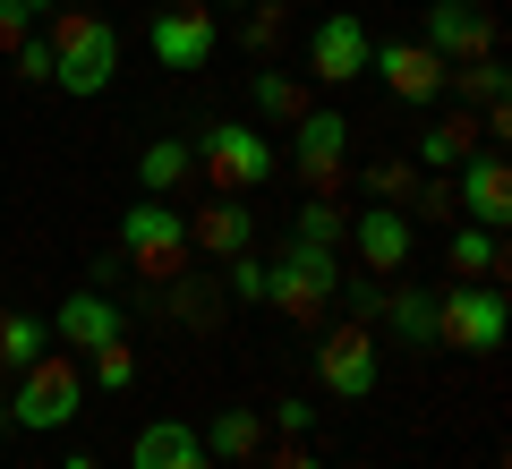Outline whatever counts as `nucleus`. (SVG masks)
<instances>
[{"mask_svg":"<svg viewBox=\"0 0 512 469\" xmlns=\"http://www.w3.org/2000/svg\"><path fill=\"white\" fill-rule=\"evenodd\" d=\"M52 86L60 94H103L111 77H120V26L103 18V9H52Z\"/></svg>","mask_w":512,"mask_h":469,"instance_id":"1","label":"nucleus"},{"mask_svg":"<svg viewBox=\"0 0 512 469\" xmlns=\"http://www.w3.org/2000/svg\"><path fill=\"white\" fill-rule=\"evenodd\" d=\"M427 52L444 60V69H461V60H495V9L487 0H427Z\"/></svg>","mask_w":512,"mask_h":469,"instance_id":"8","label":"nucleus"},{"mask_svg":"<svg viewBox=\"0 0 512 469\" xmlns=\"http://www.w3.org/2000/svg\"><path fill=\"white\" fill-rule=\"evenodd\" d=\"M333 282H342L333 248H308V239H291L282 256H265V307H274V316H291V325H325Z\"/></svg>","mask_w":512,"mask_h":469,"instance_id":"3","label":"nucleus"},{"mask_svg":"<svg viewBox=\"0 0 512 469\" xmlns=\"http://www.w3.org/2000/svg\"><path fill=\"white\" fill-rule=\"evenodd\" d=\"M350 248H359V273H402L410 265V214L402 205H367L350 222Z\"/></svg>","mask_w":512,"mask_h":469,"instance_id":"15","label":"nucleus"},{"mask_svg":"<svg viewBox=\"0 0 512 469\" xmlns=\"http://www.w3.org/2000/svg\"><path fill=\"white\" fill-rule=\"evenodd\" d=\"M128 469H214V461H205V435L188 427V418H154V427H137V444H128Z\"/></svg>","mask_w":512,"mask_h":469,"instance_id":"16","label":"nucleus"},{"mask_svg":"<svg viewBox=\"0 0 512 469\" xmlns=\"http://www.w3.org/2000/svg\"><path fill=\"white\" fill-rule=\"evenodd\" d=\"M197 171L222 188V197H256V188L274 180V145H265V128H248V120H214L197 137Z\"/></svg>","mask_w":512,"mask_h":469,"instance_id":"5","label":"nucleus"},{"mask_svg":"<svg viewBox=\"0 0 512 469\" xmlns=\"http://www.w3.org/2000/svg\"><path fill=\"white\" fill-rule=\"evenodd\" d=\"M171 290V316H180V325H214V316H222V299H214V290H205V282H163Z\"/></svg>","mask_w":512,"mask_h":469,"instance_id":"32","label":"nucleus"},{"mask_svg":"<svg viewBox=\"0 0 512 469\" xmlns=\"http://www.w3.org/2000/svg\"><path fill=\"white\" fill-rule=\"evenodd\" d=\"M26 9H35V18H52V0H26Z\"/></svg>","mask_w":512,"mask_h":469,"instance_id":"38","label":"nucleus"},{"mask_svg":"<svg viewBox=\"0 0 512 469\" xmlns=\"http://www.w3.org/2000/svg\"><path fill=\"white\" fill-rule=\"evenodd\" d=\"M333 299L350 307V325H376V316H384V282H376V273H342Z\"/></svg>","mask_w":512,"mask_h":469,"instance_id":"28","label":"nucleus"},{"mask_svg":"<svg viewBox=\"0 0 512 469\" xmlns=\"http://www.w3.org/2000/svg\"><path fill=\"white\" fill-rule=\"evenodd\" d=\"M402 214H427V222H461V214H453V171H427V180H419V197H410Z\"/></svg>","mask_w":512,"mask_h":469,"instance_id":"33","label":"nucleus"},{"mask_svg":"<svg viewBox=\"0 0 512 469\" xmlns=\"http://www.w3.org/2000/svg\"><path fill=\"white\" fill-rule=\"evenodd\" d=\"M197 180V145L188 137H154L146 154H137V188H146V197H171V188H188Z\"/></svg>","mask_w":512,"mask_h":469,"instance_id":"22","label":"nucleus"},{"mask_svg":"<svg viewBox=\"0 0 512 469\" xmlns=\"http://www.w3.org/2000/svg\"><path fill=\"white\" fill-rule=\"evenodd\" d=\"M376 325H333L325 342H316V384H325L333 401H367L376 393Z\"/></svg>","mask_w":512,"mask_h":469,"instance_id":"9","label":"nucleus"},{"mask_svg":"<svg viewBox=\"0 0 512 469\" xmlns=\"http://www.w3.org/2000/svg\"><path fill=\"white\" fill-rule=\"evenodd\" d=\"M291 171L308 180V197H333L342 188V171H350V120L342 111H299L291 120Z\"/></svg>","mask_w":512,"mask_h":469,"instance_id":"7","label":"nucleus"},{"mask_svg":"<svg viewBox=\"0 0 512 469\" xmlns=\"http://www.w3.org/2000/svg\"><path fill=\"white\" fill-rule=\"evenodd\" d=\"M120 248H128V265L146 273V282H180L188 273V214H171V205H128Z\"/></svg>","mask_w":512,"mask_h":469,"instance_id":"6","label":"nucleus"},{"mask_svg":"<svg viewBox=\"0 0 512 469\" xmlns=\"http://www.w3.org/2000/svg\"><path fill=\"white\" fill-rule=\"evenodd\" d=\"M265 427H282V435H308V427H316V401H299V393L265 401Z\"/></svg>","mask_w":512,"mask_h":469,"instance_id":"34","label":"nucleus"},{"mask_svg":"<svg viewBox=\"0 0 512 469\" xmlns=\"http://www.w3.org/2000/svg\"><path fill=\"white\" fill-rule=\"evenodd\" d=\"M26 35H35V9L26 0H0V52H18Z\"/></svg>","mask_w":512,"mask_h":469,"instance_id":"36","label":"nucleus"},{"mask_svg":"<svg viewBox=\"0 0 512 469\" xmlns=\"http://www.w3.org/2000/svg\"><path fill=\"white\" fill-rule=\"evenodd\" d=\"M86 359H94V384H103V393H128V384H137V350H128V333L103 342V350H86Z\"/></svg>","mask_w":512,"mask_h":469,"instance_id":"31","label":"nucleus"},{"mask_svg":"<svg viewBox=\"0 0 512 469\" xmlns=\"http://www.w3.org/2000/svg\"><path fill=\"white\" fill-rule=\"evenodd\" d=\"M367 52H376L367 18L333 9V18H316V35H308V77L316 86H350V77H367Z\"/></svg>","mask_w":512,"mask_h":469,"instance_id":"11","label":"nucleus"},{"mask_svg":"<svg viewBox=\"0 0 512 469\" xmlns=\"http://www.w3.org/2000/svg\"><path fill=\"white\" fill-rule=\"evenodd\" d=\"M0 427H9V401H0Z\"/></svg>","mask_w":512,"mask_h":469,"instance_id":"39","label":"nucleus"},{"mask_svg":"<svg viewBox=\"0 0 512 469\" xmlns=\"http://www.w3.org/2000/svg\"><path fill=\"white\" fill-rule=\"evenodd\" d=\"M52 342H69V350H103V342H120V307H111L103 290H69V299L52 307Z\"/></svg>","mask_w":512,"mask_h":469,"instance_id":"17","label":"nucleus"},{"mask_svg":"<svg viewBox=\"0 0 512 469\" xmlns=\"http://www.w3.org/2000/svg\"><path fill=\"white\" fill-rule=\"evenodd\" d=\"M453 214L461 222H487V231H504V222H512V163H504V145H478L470 163H461Z\"/></svg>","mask_w":512,"mask_h":469,"instance_id":"10","label":"nucleus"},{"mask_svg":"<svg viewBox=\"0 0 512 469\" xmlns=\"http://www.w3.org/2000/svg\"><path fill=\"white\" fill-rule=\"evenodd\" d=\"M512 333V307L495 282H453L436 290V350H470V359H487V350H504Z\"/></svg>","mask_w":512,"mask_h":469,"instance_id":"4","label":"nucleus"},{"mask_svg":"<svg viewBox=\"0 0 512 469\" xmlns=\"http://www.w3.org/2000/svg\"><path fill=\"white\" fill-rule=\"evenodd\" d=\"M419 180H427V171L410 163V154H384V163L367 171V197H376V205H410V197H419Z\"/></svg>","mask_w":512,"mask_h":469,"instance_id":"26","label":"nucleus"},{"mask_svg":"<svg viewBox=\"0 0 512 469\" xmlns=\"http://www.w3.org/2000/svg\"><path fill=\"white\" fill-rule=\"evenodd\" d=\"M282 26H291V18H282V0H248V26H239V43H248L256 69L282 52Z\"/></svg>","mask_w":512,"mask_h":469,"instance_id":"25","label":"nucleus"},{"mask_svg":"<svg viewBox=\"0 0 512 469\" xmlns=\"http://www.w3.org/2000/svg\"><path fill=\"white\" fill-rule=\"evenodd\" d=\"M52 350V316H26V307H0V367H35Z\"/></svg>","mask_w":512,"mask_h":469,"instance_id":"23","label":"nucleus"},{"mask_svg":"<svg viewBox=\"0 0 512 469\" xmlns=\"http://www.w3.org/2000/svg\"><path fill=\"white\" fill-rule=\"evenodd\" d=\"M188 248H205V256H239V248H256V214H248L239 197L205 205V214L188 222Z\"/></svg>","mask_w":512,"mask_h":469,"instance_id":"18","label":"nucleus"},{"mask_svg":"<svg viewBox=\"0 0 512 469\" xmlns=\"http://www.w3.org/2000/svg\"><path fill=\"white\" fill-rule=\"evenodd\" d=\"M222 290H231V299H248V307H265V256H256V248L222 256Z\"/></svg>","mask_w":512,"mask_h":469,"instance_id":"29","label":"nucleus"},{"mask_svg":"<svg viewBox=\"0 0 512 469\" xmlns=\"http://www.w3.org/2000/svg\"><path fill=\"white\" fill-rule=\"evenodd\" d=\"M265 410H214V427H205V461H239L248 469L256 452H265Z\"/></svg>","mask_w":512,"mask_h":469,"instance_id":"20","label":"nucleus"},{"mask_svg":"<svg viewBox=\"0 0 512 469\" xmlns=\"http://www.w3.org/2000/svg\"><path fill=\"white\" fill-rule=\"evenodd\" d=\"M265 469H325V461H316V452H308V444H299V435H291V444H282V452H274V461H265Z\"/></svg>","mask_w":512,"mask_h":469,"instance_id":"37","label":"nucleus"},{"mask_svg":"<svg viewBox=\"0 0 512 469\" xmlns=\"http://www.w3.org/2000/svg\"><path fill=\"white\" fill-rule=\"evenodd\" d=\"M444 273H461V282H495V273H504V231H487V222H453Z\"/></svg>","mask_w":512,"mask_h":469,"instance_id":"19","label":"nucleus"},{"mask_svg":"<svg viewBox=\"0 0 512 469\" xmlns=\"http://www.w3.org/2000/svg\"><path fill=\"white\" fill-rule=\"evenodd\" d=\"M77 410H86V367L69 359V350H43L35 367H18V393H9V427H26V435H60V427H77Z\"/></svg>","mask_w":512,"mask_h":469,"instance_id":"2","label":"nucleus"},{"mask_svg":"<svg viewBox=\"0 0 512 469\" xmlns=\"http://www.w3.org/2000/svg\"><path fill=\"white\" fill-rule=\"evenodd\" d=\"M299 111H308V77H291V69H256V120H274V128H291Z\"/></svg>","mask_w":512,"mask_h":469,"instance_id":"24","label":"nucleus"},{"mask_svg":"<svg viewBox=\"0 0 512 469\" xmlns=\"http://www.w3.org/2000/svg\"><path fill=\"white\" fill-rule=\"evenodd\" d=\"M444 86H453L461 103H504V69H495V60H461V69H444Z\"/></svg>","mask_w":512,"mask_h":469,"instance_id":"27","label":"nucleus"},{"mask_svg":"<svg viewBox=\"0 0 512 469\" xmlns=\"http://www.w3.org/2000/svg\"><path fill=\"white\" fill-rule=\"evenodd\" d=\"M9 60H18V77H26V86H52V43H43V35H26Z\"/></svg>","mask_w":512,"mask_h":469,"instance_id":"35","label":"nucleus"},{"mask_svg":"<svg viewBox=\"0 0 512 469\" xmlns=\"http://www.w3.org/2000/svg\"><path fill=\"white\" fill-rule=\"evenodd\" d=\"M291 239H308V248H342V205H333V197H308Z\"/></svg>","mask_w":512,"mask_h":469,"instance_id":"30","label":"nucleus"},{"mask_svg":"<svg viewBox=\"0 0 512 469\" xmlns=\"http://www.w3.org/2000/svg\"><path fill=\"white\" fill-rule=\"evenodd\" d=\"M367 69L384 77V94H393V103H436V94H444V60L427 52V43H376V52H367Z\"/></svg>","mask_w":512,"mask_h":469,"instance_id":"13","label":"nucleus"},{"mask_svg":"<svg viewBox=\"0 0 512 469\" xmlns=\"http://www.w3.org/2000/svg\"><path fill=\"white\" fill-rule=\"evenodd\" d=\"M146 43H154V60H163V69H205V60H214V43H222V26H214V9H205V0H188V9H154Z\"/></svg>","mask_w":512,"mask_h":469,"instance_id":"12","label":"nucleus"},{"mask_svg":"<svg viewBox=\"0 0 512 469\" xmlns=\"http://www.w3.org/2000/svg\"><path fill=\"white\" fill-rule=\"evenodd\" d=\"M384 325H393V342H410V350H436V290H427V282L384 290Z\"/></svg>","mask_w":512,"mask_h":469,"instance_id":"21","label":"nucleus"},{"mask_svg":"<svg viewBox=\"0 0 512 469\" xmlns=\"http://www.w3.org/2000/svg\"><path fill=\"white\" fill-rule=\"evenodd\" d=\"M478 145H487V128H478V111L461 103V111H436V120L419 128V145H410V163L419 171H461L478 154Z\"/></svg>","mask_w":512,"mask_h":469,"instance_id":"14","label":"nucleus"}]
</instances>
